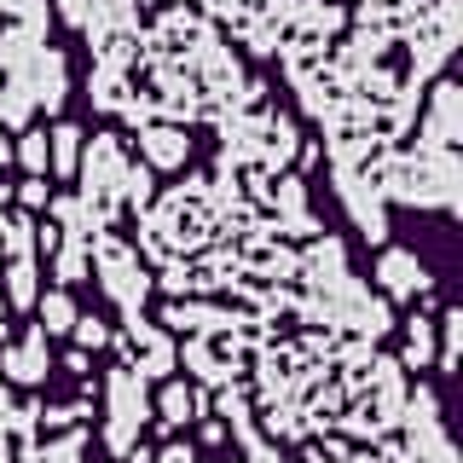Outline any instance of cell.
<instances>
[{
  "instance_id": "obj_1",
  "label": "cell",
  "mask_w": 463,
  "mask_h": 463,
  "mask_svg": "<svg viewBox=\"0 0 463 463\" xmlns=\"http://www.w3.org/2000/svg\"><path fill=\"white\" fill-rule=\"evenodd\" d=\"M388 192L405 203H423V209H458V156L440 145H423L417 156H400L388 174Z\"/></svg>"
},
{
  "instance_id": "obj_2",
  "label": "cell",
  "mask_w": 463,
  "mask_h": 463,
  "mask_svg": "<svg viewBox=\"0 0 463 463\" xmlns=\"http://www.w3.org/2000/svg\"><path fill=\"white\" fill-rule=\"evenodd\" d=\"M429 145H440V151H452V145H458V87H452V81L434 87V105H429Z\"/></svg>"
},
{
  "instance_id": "obj_3",
  "label": "cell",
  "mask_w": 463,
  "mask_h": 463,
  "mask_svg": "<svg viewBox=\"0 0 463 463\" xmlns=\"http://www.w3.org/2000/svg\"><path fill=\"white\" fill-rule=\"evenodd\" d=\"M376 272H383V284L394 289V296H411V289H429V272H423V260H417V255H405V250H388V255H383V267H376Z\"/></svg>"
},
{
  "instance_id": "obj_4",
  "label": "cell",
  "mask_w": 463,
  "mask_h": 463,
  "mask_svg": "<svg viewBox=\"0 0 463 463\" xmlns=\"http://www.w3.org/2000/svg\"><path fill=\"white\" fill-rule=\"evenodd\" d=\"M122 151H116V139H93V156H87V197L93 192H116V180H122Z\"/></svg>"
},
{
  "instance_id": "obj_5",
  "label": "cell",
  "mask_w": 463,
  "mask_h": 463,
  "mask_svg": "<svg viewBox=\"0 0 463 463\" xmlns=\"http://www.w3.org/2000/svg\"><path fill=\"white\" fill-rule=\"evenodd\" d=\"M145 151H151V163H185V139L174 134V128H151V134H145Z\"/></svg>"
},
{
  "instance_id": "obj_6",
  "label": "cell",
  "mask_w": 463,
  "mask_h": 463,
  "mask_svg": "<svg viewBox=\"0 0 463 463\" xmlns=\"http://www.w3.org/2000/svg\"><path fill=\"white\" fill-rule=\"evenodd\" d=\"M76 145H81L76 128H52V139H47V163H52L58 174H70V168H76Z\"/></svg>"
},
{
  "instance_id": "obj_7",
  "label": "cell",
  "mask_w": 463,
  "mask_h": 463,
  "mask_svg": "<svg viewBox=\"0 0 463 463\" xmlns=\"http://www.w3.org/2000/svg\"><path fill=\"white\" fill-rule=\"evenodd\" d=\"M6 289H12V301H35V267L29 260H12V272H6Z\"/></svg>"
},
{
  "instance_id": "obj_8",
  "label": "cell",
  "mask_w": 463,
  "mask_h": 463,
  "mask_svg": "<svg viewBox=\"0 0 463 463\" xmlns=\"http://www.w3.org/2000/svg\"><path fill=\"white\" fill-rule=\"evenodd\" d=\"M18 156H24L29 180H41V168H47V134H24V145H18Z\"/></svg>"
},
{
  "instance_id": "obj_9",
  "label": "cell",
  "mask_w": 463,
  "mask_h": 463,
  "mask_svg": "<svg viewBox=\"0 0 463 463\" xmlns=\"http://www.w3.org/2000/svg\"><path fill=\"white\" fill-rule=\"evenodd\" d=\"M0 116H6V122H24V116H29V99L12 81H0Z\"/></svg>"
},
{
  "instance_id": "obj_10",
  "label": "cell",
  "mask_w": 463,
  "mask_h": 463,
  "mask_svg": "<svg viewBox=\"0 0 463 463\" xmlns=\"http://www.w3.org/2000/svg\"><path fill=\"white\" fill-rule=\"evenodd\" d=\"M41 313H47V330H64L70 318H76V307H70V296H47V301H41Z\"/></svg>"
},
{
  "instance_id": "obj_11",
  "label": "cell",
  "mask_w": 463,
  "mask_h": 463,
  "mask_svg": "<svg viewBox=\"0 0 463 463\" xmlns=\"http://www.w3.org/2000/svg\"><path fill=\"white\" fill-rule=\"evenodd\" d=\"M24 203H29V209H35V203H47V185H41V180H24Z\"/></svg>"
}]
</instances>
